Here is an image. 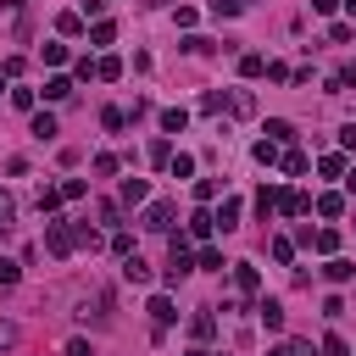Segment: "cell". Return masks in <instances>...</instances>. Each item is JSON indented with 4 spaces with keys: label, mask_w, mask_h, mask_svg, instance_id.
<instances>
[{
    "label": "cell",
    "mask_w": 356,
    "mask_h": 356,
    "mask_svg": "<svg viewBox=\"0 0 356 356\" xmlns=\"http://www.w3.org/2000/svg\"><path fill=\"white\" fill-rule=\"evenodd\" d=\"M340 145H345V151H356V123H351V128H340Z\"/></svg>",
    "instance_id": "f35d334b"
},
{
    "label": "cell",
    "mask_w": 356,
    "mask_h": 356,
    "mask_svg": "<svg viewBox=\"0 0 356 356\" xmlns=\"http://www.w3.org/2000/svg\"><path fill=\"white\" fill-rule=\"evenodd\" d=\"M62 206V190H39V212H56Z\"/></svg>",
    "instance_id": "f546056e"
},
{
    "label": "cell",
    "mask_w": 356,
    "mask_h": 356,
    "mask_svg": "<svg viewBox=\"0 0 356 356\" xmlns=\"http://www.w3.org/2000/svg\"><path fill=\"white\" fill-rule=\"evenodd\" d=\"M323 356H351V351H345V340H340V334H329V340H323Z\"/></svg>",
    "instance_id": "8d00e7d4"
},
{
    "label": "cell",
    "mask_w": 356,
    "mask_h": 356,
    "mask_svg": "<svg viewBox=\"0 0 356 356\" xmlns=\"http://www.w3.org/2000/svg\"><path fill=\"white\" fill-rule=\"evenodd\" d=\"M195 267H201V273H222V251H212V245H206V251L195 256Z\"/></svg>",
    "instance_id": "e0dca14e"
},
{
    "label": "cell",
    "mask_w": 356,
    "mask_h": 356,
    "mask_svg": "<svg viewBox=\"0 0 356 356\" xmlns=\"http://www.w3.org/2000/svg\"><path fill=\"white\" fill-rule=\"evenodd\" d=\"M101 123H106V128H123V123H128V112H117V106H106V112H101Z\"/></svg>",
    "instance_id": "d6a6232c"
},
{
    "label": "cell",
    "mask_w": 356,
    "mask_h": 356,
    "mask_svg": "<svg viewBox=\"0 0 356 356\" xmlns=\"http://www.w3.org/2000/svg\"><path fill=\"white\" fill-rule=\"evenodd\" d=\"M212 229H217V217H212V212H195V217H190V234H195V240H206Z\"/></svg>",
    "instance_id": "2e32d148"
},
{
    "label": "cell",
    "mask_w": 356,
    "mask_h": 356,
    "mask_svg": "<svg viewBox=\"0 0 356 356\" xmlns=\"http://www.w3.org/2000/svg\"><path fill=\"white\" fill-rule=\"evenodd\" d=\"M117 73H123L117 56H101V62H95V78H117Z\"/></svg>",
    "instance_id": "603a6c76"
},
{
    "label": "cell",
    "mask_w": 356,
    "mask_h": 356,
    "mask_svg": "<svg viewBox=\"0 0 356 356\" xmlns=\"http://www.w3.org/2000/svg\"><path fill=\"white\" fill-rule=\"evenodd\" d=\"M34 140H56V117H51V112L34 117Z\"/></svg>",
    "instance_id": "ac0fdd59"
},
{
    "label": "cell",
    "mask_w": 356,
    "mask_h": 356,
    "mask_svg": "<svg viewBox=\"0 0 356 356\" xmlns=\"http://www.w3.org/2000/svg\"><path fill=\"white\" fill-rule=\"evenodd\" d=\"M229 112H234V117H251V112H256V101H251V89H234V95H229Z\"/></svg>",
    "instance_id": "8fae6325"
},
{
    "label": "cell",
    "mask_w": 356,
    "mask_h": 356,
    "mask_svg": "<svg viewBox=\"0 0 356 356\" xmlns=\"http://www.w3.org/2000/svg\"><path fill=\"white\" fill-rule=\"evenodd\" d=\"M184 123H190L184 106H167V112H162V134H184Z\"/></svg>",
    "instance_id": "8992f818"
},
{
    "label": "cell",
    "mask_w": 356,
    "mask_h": 356,
    "mask_svg": "<svg viewBox=\"0 0 356 356\" xmlns=\"http://www.w3.org/2000/svg\"><path fill=\"white\" fill-rule=\"evenodd\" d=\"M73 95V78H51L44 84V101H67Z\"/></svg>",
    "instance_id": "d6986e66"
},
{
    "label": "cell",
    "mask_w": 356,
    "mask_h": 356,
    "mask_svg": "<svg viewBox=\"0 0 356 356\" xmlns=\"http://www.w3.org/2000/svg\"><path fill=\"white\" fill-rule=\"evenodd\" d=\"M67 356H89V340H67Z\"/></svg>",
    "instance_id": "ab89813d"
},
{
    "label": "cell",
    "mask_w": 356,
    "mask_h": 356,
    "mask_svg": "<svg viewBox=\"0 0 356 356\" xmlns=\"http://www.w3.org/2000/svg\"><path fill=\"white\" fill-rule=\"evenodd\" d=\"M306 206H312V201H306L301 190H284V195H279V212H284V217H301Z\"/></svg>",
    "instance_id": "5b68a950"
},
{
    "label": "cell",
    "mask_w": 356,
    "mask_h": 356,
    "mask_svg": "<svg viewBox=\"0 0 356 356\" xmlns=\"http://www.w3.org/2000/svg\"><path fill=\"white\" fill-rule=\"evenodd\" d=\"M306 245H318L323 256H334V245H340V234H334V229H318V234H306Z\"/></svg>",
    "instance_id": "7c38bea8"
},
{
    "label": "cell",
    "mask_w": 356,
    "mask_h": 356,
    "mask_svg": "<svg viewBox=\"0 0 356 356\" xmlns=\"http://www.w3.org/2000/svg\"><path fill=\"white\" fill-rule=\"evenodd\" d=\"M184 51H190V56H206V51H212V39H201V34H190V39H184Z\"/></svg>",
    "instance_id": "83f0119b"
},
{
    "label": "cell",
    "mask_w": 356,
    "mask_h": 356,
    "mask_svg": "<svg viewBox=\"0 0 356 356\" xmlns=\"http://www.w3.org/2000/svg\"><path fill=\"white\" fill-rule=\"evenodd\" d=\"M190 334H195V340H212V334H217V318H212V312H195V318H190Z\"/></svg>",
    "instance_id": "9c48e42d"
},
{
    "label": "cell",
    "mask_w": 356,
    "mask_h": 356,
    "mask_svg": "<svg viewBox=\"0 0 356 356\" xmlns=\"http://www.w3.org/2000/svg\"><path fill=\"white\" fill-rule=\"evenodd\" d=\"M240 73H245V78H262L267 62H262V56H240Z\"/></svg>",
    "instance_id": "cb8c5ba5"
},
{
    "label": "cell",
    "mask_w": 356,
    "mask_h": 356,
    "mask_svg": "<svg viewBox=\"0 0 356 356\" xmlns=\"http://www.w3.org/2000/svg\"><path fill=\"white\" fill-rule=\"evenodd\" d=\"M151 162H156V167H162V162H173V145H167V140H156V145H151Z\"/></svg>",
    "instance_id": "836d02e7"
},
{
    "label": "cell",
    "mask_w": 356,
    "mask_h": 356,
    "mask_svg": "<svg viewBox=\"0 0 356 356\" xmlns=\"http://www.w3.org/2000/svg\"><path fill=\"white\" fill-rule=\"evenodd\" d=\"M267 140H273V145H290V140H295V128H290L284 117H273V123H267Z\"/></svg>",
    "instance_id": "9a60e30c"
},
{
    "label": "cell",
    "mask_w": 356,
    "mask_h": 356,
    "mask_svg": "<svg viewBox=\"0 0 356 356\" xmlns=\"http://www.w3.org/2000/svg\"><path fill=\"white\" fill-rule=\"evenodd\" d=\"M212 12H217V17H240L245 0H212Z\"/></svg>",
    "instance_id": "7402d4cb"
},
{
    "label": "cell",
    "mask_w": 356,
    "mask_h": 356,
    "mask_svg": "<svg viewBox=\"0 0 356 356\" xmlns=\"http://www.w3.org/2000/svg\"><path fill=\"white\" fill-rule=\"evenodd\" d=\"M256 312H262V323H267V329H284V306H279V301H262Z\"/></svg>",
    "instance_id": "5bb4252c"
},
{
    "label": "cell",
    "mask_w": 356,
    "mask_h": 356,
    "mask_svg": "<svg viewBox=\"0 0 356 356\" xmlns=\"http://www.w3.org/2000/svg\"><path fill=\"white\" fill-rule=\"evenodd\" d=\"M140 229L167 234V229H173V201H151V206H145V217H140Z\"/></svg>",
    "instance_id": "7a4b0ae2"
},
{
    "label": "cell",
    "mask_w": 356,
    "mask_h": 356,
    "mask_svg": "<svg viewBox=\"0 0 356 356\" xmlns=\"http://www.w3.org/2000/svg\"><path fill=\"white\" fill-rule=\"evenodd\" d=\"M284 173H290V178H295V173H306V156H301V151H290V156H284Z\"/></svg>",
    "instance_id": "e575fe53"
},
{
    "label": "cell",
    "mask_w": 356,
    "mask_h": 356,
    "mask_svg": "<svg viewBox=\"0 0 356 356\" xmlns=\"http://www.w3.org/2000/svg\"><path fill=\"white\" fill-rule=\"evenodd\" d=\"M323 178H345V156H323Z\"/></svg>",
    "instance_id": "484cf974"
},
{
    "label": "cell",
    "mask_w": 356,
    "mask_h": 356,
    "mask_svg": "<svg viewBox=\"0 0 356 356\" xmlns=\"http://www.w3.org/2000/svg\"><path fill=\"white\" fill-rule=\"evenodd\" d=\"M190 173H195V156L178 151V156H173V178H190Z\"/></svg>",
    "instance_id": "d4e9b609"
},
{
    "label": "cell",
    "mask_w": 356,
    "mask_h": 356,
    "mask_svg": "<svg viewBox=\"0 0 356 356\" xmlns=\"http://www.w3.org/2000/svg\"><path fill=\"white\" fill-rule=\"evenodd\" d=\"M23 273H17V262H0V284H17Z\"/></svg>",
    "instance_id": "74e56055"
},
{
    "label": "cell",
    "mask_w": 356,
    "mask_h": 356,
    "mask_svg": "<svg viewBox=\"0 0 356 356\" xmlns=\"http://www.w3.org/2000/svg\"><path fill=\"white\" fill-rule=\"evenodd\" d=\"M190 356H212V351H190Z\"/></svg>",
    "instance_id": "681fc988"
},
{
    "label": "cell",
    "mask_w": 356,
    "mask_h": 356,
    "mask_svg": "<svg viewBox=\"0 0 356 356\" xmlns=\"http://www.w3.org/2000/svg\"><path fill=\"white\" fill-rule=\"evenodd\" d=\"M345 6H351V17H356V0H345Z\"/></svg>",
    "instance_id": "c3c4849f"
},
{
    "label": "cell",
    "mask_w": 356,
    "mask_h": 356,
    "mask_svg": "<svg viewBox=\"0 0 356 356\" xmlns=\"http://www.w3.org/2000/svg\"><path fill=\"white\" fill-rule=\"evenodd\" d=\"M251 156H256V162H262V167H273V162H279V145H273V140H262V145H256V151H251Z\"/></svg>",
    "instance_id": "44dd1931"
},
{
    "label": "cell",
    "mask_w": 356,
    "mask_h": 356,
    "mask_svg": "<svg viewBox=\"0 0 356 356\" xmlns=\"http://www.w3.org/2000/svg\"><path fill=\"white\" fill-rule=\"evenodd\" d=\"M12 106L17 112H34V89H12Z\"/></svg>",
    "instance_id": "f1b7e54d"
},
{
    "label": "cell",
    "mask_w": 356,
    "mask_h": 356,
    "mask_svg": "<svg viewBox=\"0 0 356 356\" xmlns=\"http://www.w3.org/2000/svg\"><path fill=\"white\" fill-rule=\"evenodd\" d=\"M0 89H6V73H0Z\"/></svg>",
    "instance_id": "f907efd6"
},
{
    "label": "cell",
    "mask_w": 356,
    "mask_h": 356,
    "mask_svg": "<svg viewBox=\"0 0 356 356\" xmlns=\"http://www.w3.org/2000/svg\"><path fill=\"white\" fill-rule=\"evenodd\" d=\"M12 340H17V329H12V323H0V351H6Z\"/></svg>",
    "instance_id": "60d3db41"
},
{
    "label": "cell",
    "mask_w": 356,
    "mask_h": 356,
    "mask_svg": "<svg viewBox=\"0 0 356 356\" xmlns=\"http://www.w3.org/2000/svg\"><path fill=\"white\" fill-rule=\"evenodd\" d=\"M340 6V0H312V12H334Z\"/></svg>",
    "instance_id": "7bdbcfd3"
},
{
    "label": "cell",
    "mask_w": 356,
    "mask_h": 356,
    "mask_svg": "<svg viewBox=\"0 0 356 356\" xmlns=\"http://www.w3.org/2000/svg\"><path fill=\"white\" fill-rule=\"evenodd\" d=\"M222 106H229V95H217V89H212V95H206V101H201V112H212V117H217V112H222Z\"/></svg>",
    "instance_id": "4dcf8cb0"
},
{
    "label": "cell",
    "mask_w": 356,
    "mask_h": 356,
    "mask_svg": "<svg viewBox=\"0 0 356 356\" xmlns=\"http://www.w3.org/2000/svg\"><path fill=\"white\" fill-rule=\"evenodd\" d=\"M323 279H329V284H345V279H356V267H351L345 256H329V267H323Z\"/></svg>",
    "instance_id": "3957f363"
},
{
    "label": "cell",
    "mask_w": 356,
    "mask_h": 356,
    "mask_svg": "<svg viewBox=\"0 0 356 356\" xmlns=\"http://www.w3.org/2000/svg\"><path fill=\"white\" fill-rule=\"evenodd\" d=\"M217 229H240V201H234V195L222 201V212H217Z\"/></svg>",
    "instance_id": "4fadbf2b"
},
{
    "label": "cell",
    "mask_w": 356,
    "mask_h": 356,
    "mask_svg": "<svg viewBox=\"0 0 356 356\" xmlns=\"http://www.w3.org/2000/svg\"><path fill=\"white\" fill-rule=\"evenodd\" d=\"M151 318H156V329H167L178 312H173V301H167V295H151Z\"/></svg>",
    "instance_id": "52a82bcc"
},
{
    "label": "cell",
    "mask_w": 356,
    "mask_h": 356,
    "mask_svg": "<svg viewBox=\"0 0 356 356\" xmlns=\"http://www.w3.org/2000/svg\"><path fill=\"white\" fill-rule=\"evenodd\" d=\"M267 356H290V351H284V345H279V351H267Z\"/></svg>",
    "instance_id": "7dc6e473"
},
{
    "label": "cell",
    "mask_w": 356,
    "mask_h": 356,
    "mask_svg": "<svg viewBox=\"0 0 356 356\" xmlns=\"http://www.w3.org/2000/svg\"><path fill=\"white\" fill-rule=\"evenodd\" d=\"M112 251H117V256H134V234L117 229V234H112Z\"/></svg>",
    "instance_id": "4316f807"
},
{
    "label": "cell",
    "mask_w": 356,
    "mask_h": 356,
    "mask_svg": "<svg viewBox=\"0 0 356 356\" xmlns=\"http://www.w3.org/2000/svg\"><path fill=\"white\" fill-rule=\"evenodd\" d=\"M345 190H351V195H356V167H345Z\"/></svg>",
    "instance_id": "ee69618b"
},
{
    "label": "cell",
    "mask_w": 356,
    "mask_h": 356,
    "mask_svg": "<svg viewBox=\"0 0 356 356\" xmlns=\"http://www.w3.org/2000/svg\"><path fill=\"white\" fill-rule=\"evenodd\" d=\"M318 212H323V217H340V212H345V195H318Z\"/></svg>",
    "instance_id": "ffe728a7"
},
{
    "label": "cell",
    "mask_w": 356,
    "mask_h": 356,
    "mask_svg": "<svg viewBox=\"0 0 356 356\" xmlns=\"http://www.w3.org/2000/svg\"><path fill=\"white\" fill-rule=\"evenodd\" d=\"M6 217H12V195H6V190H0V222H6Z\"/></svg>",
    "instance_id": "b9f144b4"
},
{
    "label": "cell",
    "mask_w": 356,
    "mask_h": 356,
    "mask_svg": "<svg viewBox=\"0 0 356 356\" xmlns=\"http://www.w3.org/2000/svg\"><path fill=\"white\" fill-rule=\"evenodd\" d=\"M0 12H23V0H0Z\"/></svg>",
    "instance_id": "bcb514c9"
},
{
    "label": "cell",
    "mask_w": 356,
    "mask_h": 356,
    "mask_svg": "<svg viewBox=\"0 0 356 356\" xmlns=\"http://www.w3.org/2000/svg\"><path fill=\"white\" fill-rule=\"evenodd\" d=\"M145 195H151V184H145V178H123V201H128V206H140Z\"/></svg>",
    "instance_id": "30bf717a"
},
{
    "label": "cell",
    "mask_w": 356,
    "mask_h": 356,
    "mask_svg": "<svg viewBox=\"0 0 356 356\" xmlns=\"http://www.w3.org/2000/svg\"><path fill=\"white\" fill-rule=\"evenodd\" d=\"M89 39H95V44H112V39H117V28H112V23H95V34H89Z\"/></svg>",
    "instance_id": "1f68e13d"
},
{
    "label": "cell",
    "mask_w": 356,
    "mask_h": 356,
    "mask_svg": "<svg viewBox=\"0 0 356 356\" xmlns=\"http://www.w3.org/2000/svg\"><path fill=\"white\" fill-rule=\"evenodd\" d=\"M290 356H318V351H312V345H290Z\"/></svg>",
    "instance_id": "f6af8a7d"
},
{
    "label": "cell",
    "mask_w": 356,
    "mask_h": 356,
    "mask_svg": "<svg viewBox=\"0 0 356 356\" xmlns=\"http://www.w3.org/2000/svg\"><path fill=\"white\" fill-rule=\"evenodd\" d=\"M123 279H128V284H151V267H145L140 256H123Z\"/></svg>",
    "instance_id": "277c9868"
},
{
    "label": "cell",
    "mask_w": 356,
    "mask_h": 356,
    "mask_svg": "<svg viewBox=\"0 0 356 356\" xmlns=\"http://www.w3.org/2000/svg\"><path fill=\"white\" fill-rule=\"evenodd\" d=\"M234 284H240V295H256V284H262V279H256V267H251V262H240V267H234Z\"/></svg>",
    "instance_id": "ba28073f"
},
{
    "label": "cell",
    "mask_w": 356,
    "mask_h": 356,
    "mask_svg": "<svg viewBox=\"0 0 356 356\" xmlns=\"http://www.w3.org/2000/svg\"><path fill=\"white\" fill-rule=\"evenodd\" d=\"M273 262H295V245L290 240H273Z\"/></svg>",
    "instance_id": "d590c367"
},
{
    "label": "cell",
    "mask_w": 356,
    "mask_h": 356,
    "mask_svg": "<svg viewBox=\"0 0 356 356\" xmlns=\"http://www.w3.org/2000/svg\"><path fill=\"white\" fill-rule=\"evenodd\" d=\"M44 245H51V256H73V251H78L73 222H67V217H51V222H44Z\"/></svg>",
    "instance_id": "6da1fadb"
}]
</instances>
